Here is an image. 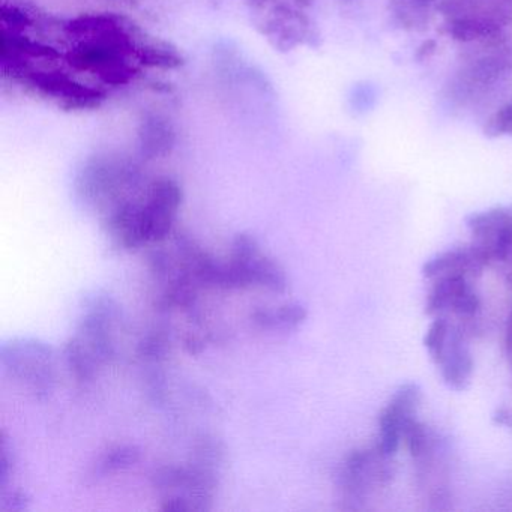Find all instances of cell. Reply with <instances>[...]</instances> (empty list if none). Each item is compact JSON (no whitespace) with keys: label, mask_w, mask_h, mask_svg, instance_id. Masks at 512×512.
<instances>
[{"label":"cell","mask_w":512,"mask_h":512,"mask_svg":"<svg viewBox=\"0 0 512 512\" xmlns=\"http://www.w3.org/2000/svg\"><path fill=\"white\" fill-rule=\"evenodd\" d=\"M0 362L32 398L49 400L56 386L55 352L38 338H13L2 346Z\"/></svg>","instance_id":"1"},{"label":"cell","mask_w":512,"mask_h":512,"mask_svg":"<svg viewBox=\"0 0 512 512\" xmlns=\"http://www.w3.org/2000/svg\"><path fill=\"white\" fill-rule=\"evenodd\" d=\"M118 319V304L107 295L94 296L80 319L77 335L101 365L110 364L115 359V328Z\"/></svg>","instance_id":"2"},{"label":"cell","mask_w":512,"mask_h":512,"mask_svg":"<svg viewBox=\"0 0 512 512\" xmlns=\"http://www.w3.org/2000/svg\"><path fill=\"white\" fill-rule=\"evenodd\" d=\"M421 391L416 385H404L395 392L392 400L386 404L379 418V443L376 448L386 458L395 454L400 446L404 431L413 421L416 409L419 406Z\"/></svg>","instance_id":"3"},{"label":"cell","mask_w":512,"mask_h":512,"mask_svg":"<svg viewBox=\"0 0 512 512\" xmlns=\"http://www.w3.org/2000/svg\"><path fill=\"white\" fill-rule=\"evenodd\" d=\"M104 224L107 235L122 250L136 251L149 244L143 205L130 200L115 203Z\"/></svg>","instance_id":"4"},{"label":"cell","mask_w":512,"mask_h":512,"mask_svg":"<svg viewBox=\"0 0 512 512\" xmlns=\"http://www.w3.org/2000/svg\"><path fill=\"white\" fill-rule=\"evenodd\" d=\"M481 307L478 295L473 292L464 275H445L439 277L427 299V313L437 314L443 311L472 316Z\"/></svg>","instance_id":"5"},{"label":"cell","mask_w":512,"mask_h":512,"mask_svg":"<svg viewBox=\"0 0 512 512\" xmlns=\"http://www.w3.org/2000/svg\"><path fill=\"white\" fill-rule=\"evenodd\" d=\"M490 260L479 245L470 248L446 251L425 265L424 274L428 278L445 277V275H464L472 269H481Z\"/></svg>","instance_id":"6"},{"label":"cell","mask_w":512,"mask_h":512,"mask_svg":"<svg viewBox=\"0 0 512 512\" xmlns=\"http://www.w3.org/2000/svg\"><path fill=\"white\" fill-rule=\"evenodd\" d=\"M140 449L134 445H118L107 449L103 455L97 458L91 469L88 470L86 479L92 482H98L100 479L107 478L113 473L124 472L130 467L139 463Z\"/></svg>","instance_id":"7"},{"label":"cell","mask_w":512,"mask_h":512,"mask_svg":"<svg viewBox=\"0 0 512 512\" xmlns=\"http://www.w3.org/2000/svg\"><path fill=\"white\" fill-rule=\"evenodd\" d=\"M308 311L301 304H286L278 307L277 310L269 308H257L251 314V320L257 328L265 331H292L299 328L307 320Z\"/></svg>","instance_id":"8"},{"label":"cell","mask_w":512,"mask_h":512,"mask_svg":"<svg viewBox=\"0 0 512 512\" xmlns=\"http://www.w3.org/2000/svg\"><path fill=\"white\" fill-rule=\"evenodd\" d=\"M65 361L74 379L79 383L92 382L97 376L98 368L101 367L94 353L83 343L79 335L71 337L64 347Z\"/></svg>","instance_id":"9"},{"label":"cell","mask_w":512,"mask_h":512,"mask_svg":"<svg viewBox=\"0 0 512 512\" xmlns=\"http://www.w3.org/2000/svg\"><path fill=\"white\" fill-rule=\"evenodd\" d=\"M248 271H250L253 286L265 287L275 293L286 292L287 286H289L283 266L277 260L263 256L262 253L256 259L251 260Z\"/></svg>","instance_id":"10"},{"label":"cell","mask_w":512,"mask_h":512,"mask_svg":"<svg viewBox=\"0 0 512 512\" xmlns=\"http://www.w3.org/2000/svg\"><path fill=\"white\" fill-rule=\"evenodd\" d=\"M170 347H172L170 332L163 326H157L139 341L136 352L142 361L158 364L167 358Z\"/></svg>","instance_id":"11"},{"label":"cell","mask_w":512,"mask_h":512,"mask_svg":"<svg viewBox=\"0 0 512 512\" xmlns=\"http://www.w3.org/2000/svg\"><path fill=\"white\" fill-rule=\"evenodd\" d=\"M148 266L149 271L157 280H172V272L179 269L178 266H175L172 256L163 250H155L149 253Z\"/></svg>","instance_id":"12"},{"label":"cell","mask_w":512,"mask_h":512,"mask_svg":"<svg viewBox=\"0 0 512 512\" xmlns=\"http://www.w3.org/2000/svg\"><path fill=\"white\" fill-rule=\"evenodd\" d=\"M29 508L28 494L17 490L7 494L4 499L0 500V511L2 512H23Z\"/></svg>","instance_id":"13"},{"label":"cell","mask_w":512,"mask_h":512,"mask_svg":"<svg viewBox=\"0 0 512 512\" xmlns=\"http://www.w3.org/2000/svg\"><path fill=\"white\" fill-rule=\"evenodd\" d=\"M488 131L493 134L512 133V103L491 119Z\"/></svg>","instance_id":"14"},{"label":"cell","mask_w":512,"mask_h":512,"mask_svg":"<svg viewBox=\"0 0 512 512\" xmlns=\"http://www.w3.org/2000/svg\"><path fill=\"white\" fill-rule=\"evenodd\" d=\"M13 472V455L8 451L7 442L2 443V457H0V488L7 484L10 473Z\"/></svg>","instance_id":"15"},{"label":"cell","mask_w":512,"mask_h":512,"mask_svg":"<svg viewBox=\"0 0 512 512\" xmlns=\"http://www.w3.org/2000/svg\"><path fill=\"white\" fill-rule=\"evenodd\" d=\"M184 347L188 353L191 355H197V353L203 352L205 350V341L200 337H196V335H188L184 340Z\"/></svg>","instance_id":"16"}]
</instances>
